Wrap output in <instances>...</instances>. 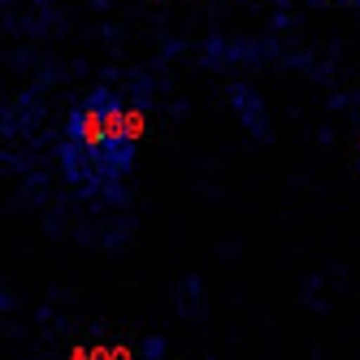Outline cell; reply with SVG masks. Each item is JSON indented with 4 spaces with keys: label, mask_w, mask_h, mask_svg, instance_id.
I'll list each match as a JSON object with an SVG mask.
<instances>
[{
    "label": "cell",
    "mask_w": 360,
    "mask_h": 360,
    "mask_svg": "<svg viewBox=\"0 0 360 360\" xmlns=\"http://www.w3.org/2000/svg\"><path fill=\"white\" fill-rule=\"evenodd\" d=\"M143 113L122 109L113 91H91L65 126V174L79 187H113L131 169Z\"/></svg>",
    "instance_id": "6da1fadb"
},
{
    "label": "cell",
    "mask_w": 360,
    "mask_h": 360,
    "mask_svg": "<svg viewBox=\"0 0 360 360\" xmlns=\"http://www.w3.org/2000/svg\"><path fill=\"white\" fill-rule=\"evenodd\" d=\"M91 360H117L113 347H91Z\"/></svg>",
    "instance_id": "7a4b0ae2"
},
{
    "label": "cell",
    "mask_w": 360,
    "mask_h": 360,
    "mask_svg": "<svg viewBox=\"0 0 360 360\" xmlns=\"http://www.w3.org/2000/svg\"><path fill=\"white\" fill-rule=\"evenodd\" d=\"M70 360H91V347H74V352H70Z\"/></svg>",
    "instance_id": "3957f363"
}]
</instances>
